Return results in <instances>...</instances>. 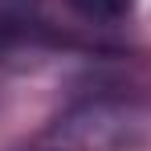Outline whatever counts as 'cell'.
<instances>
[{"label": "cell", "instance_id": "obj_1", "mask_svg": "<svg viewBox=\"0 0 151 151\" xmlns=\"http://www.w3.org/2000/svg\"><path fill=\"white\" fill-rule=\"evenodd\" d=\"M70 4H74L86 21H119V17L131 12L135 0H70Z\"/></svg>", "mask_w": 151, "mask_h": 151}]
</instances>
